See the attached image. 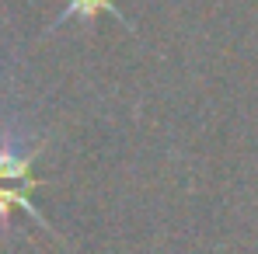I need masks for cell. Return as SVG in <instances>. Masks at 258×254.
Returning a JSON list of instances; mask_svg holds the SVG:
<instances>
[{"label": "cell", "mask_w": 258, "mask_h": 254, "mask_svg": "<svg viewBox=\"0 0 258 254\" xmlns=\"http://www.w3.org/2000/svg\"><path fill=\"white\" fill-rule=\"evenodd\" d=\"M25 188H28V160L0 150V212H7L11 206H21V209H32V202L25 199Z\"/></svg>", "instance_id": "obj_1"}]
</instances>
